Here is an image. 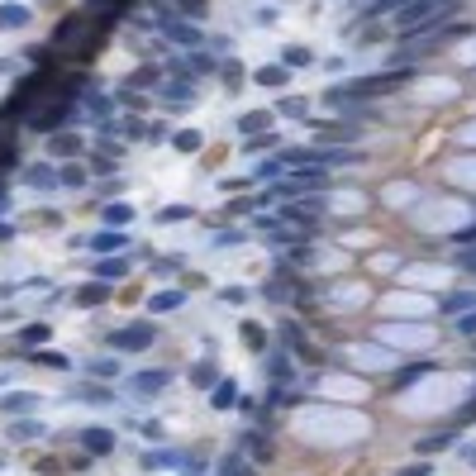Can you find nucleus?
I'll use <instances>...</instances> for the list:
<instances>
[{"instance_id": "obj_1", "label": "nucleus", "mask_w": 476, "mask_h": 476, "mask_svg": "<svg viewBox=\"0 0 476 476\" xmlns=\"http://www.w3.org/2000/svg\"><path fill=\"white\" fill-rule=\"evenodd\" d=\"M296 433L305 443L319 448H343V443H362L367 438V414L357 405H329V400H315L296 414Z\"/></svg>"}, {"instance_id": "obj_2", "label": "nucleus", "mask_w": 476, "mask_h": 476, "mask_svg": "<svg viewBox=\"0 0 476 476\" xmlns=\"http://www.w3.org/2000/svg\"><path fill=\"white\" fill-rule=\"evenodd\" d=\"M467 396H472V391H467L458 377H419V381H410V391L400 396V410L419 414V419H438V414L458 410Z\"/></svg>"}, {"instance_id": "obj_3", "label": "nucleus", "mask_w": 476, "mask_h": 476, "mask_svg": "<svg viewBox=\"0 0 476 476\" xmlns=\"http://www.w3.org/2000/svg\"><path fill=\"white\" fill-rule=\"evenodd\" d=\"M476 215L467 200H458V195H443V200H424V205H414V224L419 229H428V234H458V229H467Z\"/></svg>"}, {"instance_id": "obj_4", "label": "nucleus", "mask_w": 476, "mask_h": 476, "mask_svg": "<svg viewBox=\"0 0 476 476\" xmlns=\"http://www.w3.org/2000/svg\"><path fill=\"white\" fill-rule=\"evenodd\" d=\"M377 343H391V348H410V352H428L438 343V333L428 329V319H386L377 329Z\"/></svg>"}, {"instance_id": "obj_5", "label": "nucleus", "mask_w": 476, "mask_h": 476, "mask_svg": "<svg viewBox=\"0 0 476 476\" xmlns=\"http://www.w3.org/2000/svg\"><path fill=\"white\" fill-rule=\"evenodd\" d=\"M453 10V0H400L396 5V24L400 29H424V24H433L438 15H448Z\"/></svg>"}, {"instance_id": "obj_6", "label": "nucleus", "mask_w": 476, "mask_h": 476, "mask_svg": "<svg viewBox=\"0 0 476 476\" xmlns=\"http://www.w3.org/2000/svg\"><path fill=\"white\" fill-rule=\"evenodd\" d=\"M381 310L396 319H428V310H433V301H428L424 291H396V296H386L381 301Z\"/></svg>"}, {"instance_id": "obj_7", "label": "nucleus", "mask_w": 476, "mask_h": 476, "mask_svg": "<svg viewBox=\"0 0 476 476\" xmlns=\"http://www.w3.org/2000/svg\"><path fill=\"white\" fill-rule=\"evenodd\" d=\"M153 343H158V329H153V324H124V329L110 333L114 352H143V348H153Z\"/></svg>"}, {"instance_id": "obj_8", "label": "nucleus", "mask_w": 476, "mask_h": 476, "mask_svg": "<svg viewBox=\"0 0 476 476\" xmlns=\"http://www.w3.org/2000/svg\"><path fill=\"white\" fill-rule=\"evenodd\" d=\"M324 301H329L333 310H357V305L367 301V286H362V281H343V286H329V291H324Z\"/></svg>"}, {"instance_id": "obj_9", "label": "nucleus", "mask_w": 476, "mask_h": 476, "mask_svg": "<svg viewBox=\"0 0 476 476\" xmlns=\"http://www.w3.org/2000/svg\"><path fill=\"white\" fill-rule=\"evenodd\" d=\"M77 443H81L86 458H105V453H114V433H110V428H81Z\"/></svg>"}, {"instance_id": "obj_10", "label": "nucleus", "mask_w": 476, "mask_h": 476, "mask_svg": "<svg viewBox=\"0 0 476 476\" xmlns=\"http://www.w3.org/2000/svg\"><path fill=\"white\" fill-rule=\"evenodd\" d=\"M319 391H324V396H343V400H362L367 396V386L357 377H329V381H319Z\"/></svg>"}, {"instance_id": "obj_11", "label": "nucleus", "mask_w": 476, "mask_h": 476, "mask_svg": "<svg viewBox=\"0 0 476 476\" xmlns=\"http://www.w3.org/2000/svg\"><path fill=\"white\" fill-rule=\"evenodd\" d=\"M348 357H352L357 367H381V372H386V367H396V357H391L386 348H367V343H357Z\"/></svg>"}, {"instance_id": "obj_12", "label": "nucleus", "mask_w": 476, "mask_h": 476, "mask_svg": "<svg viewBox=\"0 0 476 476\" xmlns=\"http://www.w3.org/2000/svg\"><path fill=\"white\" fill-rule=\"evenodd\" d=\"M167 381H172V372L153 367V372H139V377H134V391H139V396H158V391H167Z\"/></svg>"}, {"instance_id": "obj_13", "label": "nucleus", "mask_w": 476, "mask_h": 476, "mask_svg": "<svg viewBox=\"0 0 476 476\" xmlns=\"http://www.w3.org/2000/svg\"><path fill=\"white\" fill-rule=\"evenodd\" d=\"M91 271H95V281H124V276H129V262H124V257H100Z\"/></svg>"}, {"instance_id": "obj_14", "label": "nucleus", "mask_w": 476, "mask_h": 476, "mask_svg": "<svg viewBox=\"0 0 476 476\" xmlns=\"http://www.w3.org/2000/svg\"><path fill=\"white\" fill-rule=\"evenodd\" d=\"M181 305H186L181 291H153V296H148V310H153V315H172V310H181Z\"/></svg>"}, {"instance_id": "obj_15", "label": "nucleus", "mask_w": 476, "mask_h": 476, "mask_svg": "<svg viewBox=\"0 0 476 476\" xmlns=\"http://www.w3.org/2000/svg\"><path fill=\"white\" fill-rule=\"evenodd\" d=\"M67 114H72V110H67V100H63V105H53V110H43V114L33 110V119H29V124H33V129H38V134H53V129L63 124Z\"/></svg>"}, {"instance_id": "obj_16", "label": "nucleus", "mask_w": 476, "mask_h": 476, "mask_svg": "<svg viewBox=\"0 0 476 476\" xmlns=\"http://www.w3.org/2000/svg\"><path fill=\"white\" fill-rule=\"evenodd\" d=\"M0 410H5V414H29V410H38V396H29V391H15V396L0 400Z\"/></svg>"}, {"instance_id": "obj_17", "label": "nucleus", "mask_w": 476, "mask_h": 476, "mask_svg": "<svg viewBox=\"0 0 476 476\" xmlns=\"http://www.w3.org/2000/svg\"><path fill=\"white\" fill-rule=\"evenodd\" d=\"M210 405H215V410H229V405H238V386H234V377H224L220 386H215Z\"/></svg>"}, {"instance_id": "obj_18", "label": "nucleus", "mask_w": 476, "mask_h": 476, "mask_svg": "<svg viewBox=\"0 0 476 476\" xmlns=\"http://www.w3.org/2000/svg\"><path fill=\"white\" fill-rule=\"evenodd\" d=\"M286 81H291V67H286V63L257 67V86H286Z\"/></svg>"}, {"instance_id": "obj_19", "label": "nucleus", "mask_w": 476, "mask_h": 476, "mask_svg": "<svg viewBox=\"0 0 476 476\" xmlns=\"http://www.w3.org/2000/svg\"><path fill=\"white\" fill-rule=\"evenodd\" d=\"M472 305H476V296H472V291H453V296L443 301V310H448L453 319H458V315H472Z\"/></svg>"}, {"instance_id": "obj_20", "label": "nucleus", "mask_w": 476, "mask_h": 476, "mask_svg": "<svg viewBox=\"0 0 476 476\" xmlns=\"http://www.w3.org/2000/svg\"><path fill=\"white\" fill-rule=\"evenodd\" d=\"M24 24H29L24 5H0V29H24Z\"/></svg>"}, {"instance_id": "obj_21", "label": "nucleus", "mask_w": 476, "mask_h": 476, "mask_svg": "<svg viewBox=\"0 0 476 476\" xmlns=\"http://www.w3.org/2000/svg\"><path fill=\"white\" fill-rule=\"evenodd\" d=\"M315 134L324 143H338V139L348 143V139H357V129H352V124H315Z\"/></svg>"}, {"instance_id": "obj_22", "label": "nucleus", "mask_w": 476, "mask_h": 476, "mask_svg": "<svg viewBox=\"0 0 476 476\" xmlns=\"http://www.w3.org/2000/svg\"><path fill=\"white\" fill-rule=\"evenodd\" d=\"M129 234L124 229H105V234H95V253H114V248H124Z\"/></svg>"}, {"instance_id": "obj_23", "label": "nucleus", "mask_w": 476, "mask_h": 476, "mask_svg": "<svg viewBox=\"0 0 476 476\" xmlns=\"http://www.w3.org/2000/svg\"><path fill=\"white\" fill-rule=\"evenodd\" d=\"M38 433H43L38 419H19V424H10V443H29V438H38Z\"/></svg>"}, {"instance_id": "obj_24", "label": "nucleus", "mask_w": 476, "mask_h": 476, "mask_svg": "<svg viewBox=\"0 0 476 476\" xmlns=\"http://www.w3.org/2000/svg\"><path fill=\"white\" fill-rule=\"evenodd\" d=\"M110 296V281H91V286H81L77 291V305H100Z\"/></svg>"}, {"instance_id": "obj_25", "label": "nucleus", "mask_w": 476, "mask_h": 476, "mask_svg": "<svg viewBox=\"0 0 476 476\" xmlns=\"http://www.w3.org/2000/svg\"><path fill=\"white\" fill-rule=\"evenodd\" d=\"M453 181H462V186H472V190H476V158L453 162Z\"/></svg>"}, {"instance_id": "obj_26", "label": "nucleus", "mask_w": 476, "mask_h": 476, "mask_svg": "<svg viewBox=\"0 0 476 476\" xmlns=\"http://www.w3.org/2000/svg\"><path fill=\"white\" fill-rule=\"evenodd\" d=\"M29 186L53 190V186H58V172H53V167H29Z\"/></svg>"}, {"instance_id": "obj_27", "label": "nucleus", "mask_w": 476, "mask_h": 476, "mask_svg": "<svg viewBox=\"0 0 476 476\" xmlns=\"http://www.w3.org/2000/svg\"><path fill=\"white\" fill-rule=\"evenodd\" d=\"M267 124H271V114H262V110H253V114H243V119H238V129H243V134H262Z\"/></svg>"}, {"instance_id": "obj_28", "label": "nucleus", "mask_w": 476, "mask_h": 476, "mask_svg": "<svg viewBox=\"0 0 476 476\" xmlns=\"http://www.w3.org/2000/svg\"><path fill=\"white\" fill-rule=\"evenodd\" d=\"M86 372L91 377H119V362L114 357H95V362H86Z\"/></svg>"}, {"instance_id": "obj_29", "label": "nucleus", "mask_w": 476, "mask_h": 476, "mask_svg": "<svg viewBox=\"0 0 476 476\" xmlns=\"http://www.w3.org/2000/svg\"><path fill=\"white\" fill-rule=\"evenodd\" d=\"M291 186H296V190H301V186H324V172H319V167H301Z\"/></svg>"}, {"instance_id": "obj_30", "label": "nucleus", "mask_w": 476, "mask_h": 476, "mask_svg": "<svg viewBox=\"0 0 476 476\" xmlns=\"http://www.w3.org/2000/svg\"><path fill=\"white\" fill-rule=\"evenodd\" d=\"M281 114H291V119H305V114H310V105H305L301 95H286V100H281Z\"/></svg>"}, {"instance_id": "obj_31", "label": "nucleus", "mask_w": 476, "mask_h": 476, "mask_svg": "<svg viewBox=\"0 0 476 476\" xmlns=\"http://www.w3.org/2000/svg\"><path fill=\"white\" fill-rule=\"evenodd\" d=\"M172 143L181 153H195V148H200V134H195V129H181V134H172Z\"/></svg>"}, {"instance_id": "obj_32", "label": "nucleus", "mask_w": 476, "mask_h": 476, "mask_svg": "<svg viewBox=\"0 0 476 476\" xmlns=\"http://www.w3.org/2000/svg\"><path fill=\"white\" fill-rule=\"evenodd\" d=\"M53 153L72 158V153H81V139H72V134H58V139H53Z\"/></svg>"}, {"instance_id": "obj_33", "label": "nucleus", "mask_w": 476, "mask_h": 476, "mask_svg": "<svg viewBox=\"0 0 476 476\" xmlns=\"http://www.w3.org/2000/svg\"><path fill=\"white\" fill-rule=\"evenodd\" d=\"M19 343H29V348H38V343H48V324H29V329L19 333Z\"/></svg>"}, {"instance_id": "obj_34", "label": "nucleus", "mask_w": 476, "mask_h": 476, "mask_svg": "<svg viewBox=\"0 0 476 476\" xmlns=\"http://www.w3.org/2000/svg\"><path fill=\"white\" fill-rule=\"evenodd\" d=\"M129 220H134V210L129 205H105V224H110V229L114 224H129Z\"/></svg>"}, {"instance_id": "obj_35", "label": "nucleus", "mask_w": 476, "mask_h": 476, "mask_svg": "<svg viewBox=\"0 0 476 476\" xmlns=\"http://www.w3.org/2000/svg\"><path fill=\"white\" fill-rule=\"evenodd\" d=\"M167 33H172L176 43H190V48L200 43V29H186V24H172V29H167Z\"/></svg>"}, {"instance_id": "obj_36", "label": "nucleus", "mask_w": 476, "mask_h": 476, "mask_svg": "<svg viewBox=\"0 0 476 476\" xmlns=\"http://www.w3.org/2000/svg\"><path fill=\"white\" fill-rule=\"evenodd\" d=\"M243 338H248V348H267V333H262V324H243Z\"/></svg>"}, {"instance_id": "obj_37", "label": "nucleus", "mask_w": 476, "mask_h": 476, "mask_svg": "<svg viewBox=\"0 0 476 476\" xmlns=\"http://www.w3.org/2000/svg\"><path fill=\"white\" fill-rule=\"evenodd\" d=\"M81 181H86L81 167H63V172H58V186H81Z\"/></svg>"}, {"instance_id": "obj_38", "label": "nucleus", "mask_w": 476, "mask_h": 476, "mask_svg": "<svg viewBox=\"0 0 476 476\" xmlns=\"http://www.w3.org/2000/svg\"><path fill=\"white\" fill-rule=\"evenodd\" d=\"M243 448L253 453V462H267V458H271V448L262 443V438H243Z\"/></svg>"}, {"instance_id": "obj_39", "label": "nucleus", "mask_w": 476, "mask_h": 476, "mask_svg": "<svg viewBox=\"0 0 476 476\" xmlns=\"http://www.w3.org/2000/svg\"><path fill=\"white\" fill-rule=\"evenodd\" d=\"M443 448H453V438H448V433H438V438H424V443H419V453H443Z\"/></svg>"}, {"instance_id": "obj_40", "label": "nucleus", "mask_w": 476, "mask_h": 476, "mask_svg": "<svg viewBox=\"0 0 476 476\" xmlns=\"http://www.w3.org/2000/svg\"><path fill=\"white\" fill-rule=\"evenodd\" d=\"M224 476H257L253 467H248V462L243 458H229V467H224Z\"/></svg>"}, {"instance_id": "obj_41", "label": "nucleus", "mask_w": 476, "mask_h": 476, "mask_svg": "<svg viewBox=\"0 0 476 476\" xmlns=\"http://www.w3.org/2000/svg\"><path fill=\"white\" fill-rule=\"evenodd\" d=\"M158 220H162V224H176V220H190V210H186V205H172V210H162Z\"/></svg>"}, {"instance_id": "obj_42", "label": "nucleus", "mask_w": 476, "mask_h": 476, "mask_svg": "<svg viewBox=\"0 0 476 476\" xmlns=\"http://www.w3.org/2000/svg\"><path fill=\"white\" fill-rule=\"evenodd\" d=\"M438 276H443V271H438V267H428V271H414L410 281H414V286H433V281H438Z\"/></svg>"}, {"instance_id": "obj_43", "label": "nucleus", "mask_w": 476, "mask_h": 476, "mask_svg": "<svg viewBox=\"0 0 476 476\" xmlns=\"http://www.w3.org/2000/svg\"><path fill=\"white\" fill-rule=\"evenodd\" d=\"M301 63H310V53L305 48H286V67H301Z\"/></svg>"}, {"instance_id": "obj_44", "label": "nucleus", "mask_w": 476, "mask_h": 476, "mask_svg": "<svg viewBox=\"0 0 476 476\" xmlns=\"http://www.w3.org/2000/svg\"><path fill=\"white\" fill-rule=\"evenodd\" d=\"M190 377H195V386H210V377H215V367H210V362H200L195 372H190Z\"/></svg>"}, {"instance_id": "obj_45", "label": "nucleus", "mask_w": 476, "mask_h": 476, "mask_svg": "<svg viewBox=\"0 0 476 476\" xmlns=\"http://www.w3.org/2000/svg\"><path fill=\"white\" fill-rule=\"evenodd\" d=\"M458 267H467V271H476V248H462V253H458Z\"/></svg>"}, {"instance_id": "obj_46", "label": "nucleus", "mask_w": 476, "mask_h": 476, "mask_svg": "<svg viewBox=\"0 0 476 476\" xmlns=\"http://www.w3.org/2000/svg\"><path fill=\"white\" fill-rule=\"evenodd\" d=\"M176 5H181L186 15H205V0H176Z\"/></svg>"}, {"instance_id": "obj_47", "label": "nucleus", "mask_w": 476, "mask_h": 476, "mask_svg": "<svg viewBox=\"0 0 476 476\" xmlns=\"http://www.w3.org/2000/svg\"><path fill=\"white\" fill-rule=\"evenodd\" d=\"M224 81H229V86H238V81H243V67L229 63V67H224Z\"/></svg>"}, {"instance_id": "obj_48", "label": "nucleus", "mask_w": 476, "mask_h": 476, "mask_svg": "<svg viewBox=\"0 0 476 476\" xmlns=\"http://www.w3.org/2000/svg\"><path fill=\"white\" fill-rule=\"evenodd\" d=\"M215 243H220V248H229V243H243V234H238V229H229V234H220Z\"/></svg>"}, {"instance_id": "obj_49", "label": "nucleus", "mask_w": 476, "mask_h": 476, "mask_svg": "<svg viewBox=\"0 0 476 476\" xmlns=\"http://www.w3.org/2000/svg\"><path fill=\"white\" fill-rule=\"evenodd\" d=\"M458 329L462 333H476V315H458Z\"/></svg>"}, {"instance_id": "obj_50", "label": "nucleus", "mask_w": 476, "mask_h": 476, "mask_svg": "<svg viewBox=\"0 0 476 476\" xmlns=\"http://www.w3.org/2000/svg\"><path fill=\"white\" fill-rule=\"evenodd\" d=\"M400 476H428V462H414V467H405Z\"/></svg>"}, {"instance_id": "obj_51", "label": "nucleus", "mask_w": 476, "mask_h": 476, "mask_svg": "<svg viewBox=\"0 0 476 476\" xmlns=\"http://www.w3.org/2000/svg\"><path fill=\"white\" fill-rule=\"evenodd\" d=\"M458 139H462V143H476V124H467V129L458 134Z\"/></svg>"}, {"instance_id": "obj_52", "label": "nucleus", "mask_w": 476, "mask_h": 476, "mask_svg": "<svg viewBox=\"0 0 476 476\" xmlns=\"http://www.w3.org/2000/svg\"><path fill=\"white\" fill-rule=\"evenodd\" d=\"M10 238H15V229H10V224L0 220V243H10Z\"/></svg>"}, {"instance_id": "obj_53", "label": "nucleus", "mask_w": 476, "mask_h": 476, "mask_svg": "<svg viewBox=\"0 0 476 476\" xmlns=\"http://www.w3.org/2000/svg\"><path fill=\"white\" fill-rule=\"evenodd\" d=\"M462 458H467V462H472V467H476V443H472V448H467V453H462Z\"/></svg>"}, {"instance_id": "obj_54", "label": "nucleus", "mask_w": 476, "mask_h": 476, "mask_svg": "<svg viewBox=\"0 0 476 476\" xmlns=\"http://www.w3.org/2000/svg\"><path fill=\"white\" fill-rule=\"evenodd\" d=\"M0 467H5V458H0Z\"/></svg>"}]
</instances>
